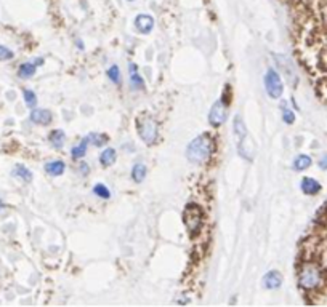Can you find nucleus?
<instances>
[{
	"label": "nucleus",
	"instance_id": "obj_31",
	"mask_svg": "<svg viewBox=\"0 0 327 307\" xmlns=\"http://www.w3.org/2000/svg\"><path fill=\"white\" fill-rule=\"evenodd\" d=\"M127 2H133V0H127Z\"/></svg>",
	"mask_w": 327,
	"mask_h": 307
},
{
	"label": "nucleus",
	"instance_id": "obj_18",
	"mask_svg": "<svg viewBox=\"0 0 327 307\" xmlns=\"http://www.w3.org/2000/svg\"><path fill=\"white\" fill-rule=\"evenodd\" d=\"M116 159H117L116 149L108 147V149L103 150L101 155H100V164H101L103 166H111V165L114 164V162H116Z\"/></svg>",
	"mask_w": 327,
	"mask_h": 307
},
{
	"label": "nucleus",
	"instance_id": "obj_30",
	"mask_svg": "<svg viewBox=\"0 0 327 307\" xmlns=\"http://www.w3.org/2000/svg\"><path fill=\"white\" fill-rule=\"evenodd\" d=\"M3 208H5V204L2 202V199H0V210H3Z\"/></svg>",
	"mask_w": 327,
	"mask_h": 307
},
{
	"label": "nucleus",
	"instance_id": "obj_22",
	"mask_svg": "<svg viewBox=\"0 0 327 307\" xmlns=\"http://www.w3.org/2000/svg\"><path fill=\"white\" fill-rule=\"evenodd\" d=\"M87 138H88V143H91L96 147L106 146L108 144V136L103 135V133H90Z\"/></svg>",
	"mask_w": 327,
	"mask_h": 307
},
{
	"label": "nucleus",
	"instance_id": "obj_28",
	"mask_svg": "<svg viewBox=\"0 0 327 307\" xmlns=\"http://www.w3.org/2000/svg\"><path fill=\"white\" fill-rule=\"evenodd\" d=\"M318 165H319V168H321V170H327V154H324L323 157L319 159Z\"/></svg>",
	"mask_w": 327,
	"mask_h": 307
},
{
	"label": "nucleus",
	"instance_id": "obj_7",
	"mask_svg": "<svg viewBox=\"0 0 327 307\" xmlns=\"http://www.w3.org/2000/svg\"><path fill=\"white\" fill-rule=\"evenodd\" d=\"M300 189L305 195H318L321 192V189H323V186H321L318 179H314L311 176H305L300 181Z\"/></svg>",
	"mask_w": 327,
	"mask_h": 307
},
{
	"label": "nucleus",
	"instance_id": "obj_1",
	"mask_svg": "<svg viewBox=\"0 0 327 307\" xmlns=\"http://www.w3.org/2000/svg\"><path fill=\"white\" fill-rule=\"evenodd\" d=\"M212 152H214V140H212L210 135H207V133L194 138L186 147L188 160L193 162V164H197V165L207 162Z\"/></svg>",
	"mask_w": 327,
	"mask_h": 307
},
{
	"label": "nucleus",
	"instance_id": "obj_16",
	"mask_svg": "<svg viewBox=\"0 0 327 307\" xmlns=\"http://www.w3.org/2000/svg\"><path fill=\"white\" fill-rule=\"evenodd\" d=\"M65 140H66V135H65V131H63V130H53V131H50L48 141H50V144L55 149H61L63 146H65Z\"/></svg>",
	"mask_w": 327,
	"mask_h": 307
},
{
	"label": "nucleus",
	"instance_id": "obj_14",
	"mask_svg": "<svg viewBox=\"0 0 327 307\" xmlns=\"http://www.w3.org/2000/svg\"><path fill=\"white\" fill-rule=\"evenodd\" d=\"M130 86L133 90H145V80L135 64H130Z\"/></svg>",
	"mask_w": 327,
	"mask_h": 307
},
{
	"label": "nucleus",
	"instance_id": "obj_15",
	"mask_svg": "<svg viewBox=\"0 0 327 307\" xmlns=\"http://www.w3.org/2000/svg\"><path fill=\"white\" fill-rule=\"evenodd\" d=\"M311 164H313V160H311L309 155L300 154V155H297V157H295L294 164H292V168H294L295 171H305V170H308L309 166H311Z\"/></svg>",
	"mask_w": 327,
	"mask_h": 307
},
{
	"label": "nucleus",
	"instance_id": "obj_10",
	"mask_svg": "<svg viewBox=\"0 0 327 307\" xmlns=\"http://www.w3.org/2000/svg\"><path fill=\"white\" fill-rule=\"evenodd\" d=\"M135 27L140 34H149L154 29V18L149 15H138L135 18Z\"/></svg>",
	"mask_w": 327,
	"mask_h": 307
},
{
	"label": "nucleus",
	"instance_id": "obj_8",
	"mask_svg": "<svg viewBox=\"0 0 327 307\" xmlns=\"http://www.w3.org/2000/svg\"><path fill=\"white\" fill-rule=\"evenodd\" d=\"M283 285V274L279 270H269L263 277V287L268 289H278Z\"/></svg>",
	"mask_w": 327,
	"mask_h": 307
},
{
	"label": "nucleus",
	"instance_id": "obj_12",
	"mask_svg": "<svg viewBox=\"0 0 327 307\" xmlns=\"http://www.w3.org/2000/svg\"><path fill=\"white\" fill-rule=\"evenodd\" d=\"M238 150L245 160H252L255 157V149H254V146H252V141H250L249 136H245V140L238 143Z\"/></svg>",
	"mask_w": 327,
	"mask_h": 307
},
{
	"label": "nucleus",
	"instance_id": "obj_24",
	"mask_svg": "<svg viewBox=\"0 0 327 307\" xmlns=\"http://www.w3.org/2000/svg\"><path fill=\"white\" fill-rule=\"evenodd\" d=\"M108 77L111 80L112 83H120V71H119V66L112 64L111 67L108 69Z\"/></svg>",
	"mask_w": 327,
	"mask_h": 307
},
{
	"label": "nucleus",
	"instance_id": "obj_11",
	"mask_svg": "<svg viewBox=\"0 0 327 307\" xmlns=\"http://www.w3.org/2000/svg\"><path fill=\"white\" fill-rule=\"evenodd\" d=\"M233 133H234V138H236V143H240L242 140H245V136H247V126H245L244 119L240 117V115H234Z\"/></svg>",
	"mask_w": 327,
	"mask_h": 307
},
{
	"label": "nucleus",
	"instance_id": "obj_29",
	"mask_svg": "<svg viewBox=\"0 0 327 307\" xmlns=\"http://www.w3.org/2000/svg\"><path fill=\"white\" fill-rule=\"evenodd\" d=\"M80 171H82V175H88V165L87 164H80Z\"/></svg>",
	"mask_w": 327,
	"mask_h": 307
},
{
	"label": "nucleus",
	"instance_id": "obj_17",
	"mask_svg": "<svg viewBox=\"0 0 327 307\" xmlns=\"http://www.w3.org/2000/svg\"><path fill=\"white\" fill-rule=\"evenodd\" d=\"M11 175L16 176L18 179H22L24 183H31L32 181V171L29 168H26L24 165H16L11 171Z\"/></svg>",
	"mask_w": 327,
	"mask_h": 307
},
{
	"label": "nucleus",
	"instance_id": "obj_21",
	"mask_svg": "<svg viewBox=\"0 0 327 307\" xmlns=\"http://www.w3.org/2000/svg\"><path fill=\"white\" fill-rule=\"evenodd\" d=\"M146 173H148V168L145 164H136L131 168V179H133L135 183H141L143 179L146 178Z\"/></svg>",
	"mask_w": 327,
	"mask_h": 307
},
{
	"label": "nucleus",
	"instance_id": "obj_5",
	"mask_svg": "<svg viewBox=\"0 0 327 307\" xmlns=\"http://www.w3.org/2000/svg\"><path fill=\"white\" fill-rule=\"evenodd\" d=\"M265 88L269 98L273 100H279L284 93V83L281 75L274 71V69H268L265 74Z\"/></svg>",
	"mask_w": 327,
	"mask_h": 307
},
{
	"label": "nucleus",
	"instance_id": "obj_4",
	"mask_svg": "<svg viewBox=\"0 0 327 307\" xmlns=\"http://www.w3.org/2000/svg\"><path fill=\"white\" fill-rule=\"evenodd\" d=\"M202 216H204L202 208H200L197 204H189L185 208V213H183V221H185V225L193 235H196L200 230V225H202Z\"/></svg>",
	"mask_w": 327,
	"mask_h": 307
},
{
	"label": "nucleus",
	"instance_id": "obj_9",
	"mask_svg": "<svg viewBox=\"0 0 327 307\" xmlns=\"http://www.w3.org/2000/svg\"><path fill=\"white\" fill-rule=\"evenodd\" d=\"M29 119H31L32 123L47 126V125L51 123V119L53 117H51V112L47 111V109H32Z\"/></svg>",
	"mask_w": 327,
	"mask_h": 307
},
{
	"label": "nucleus",
	"instance_id": "obj_25",
	"mask_svg": "<svg viewBox=\"0 0 327 307\" xmlns=\"http://www.w3.org/2000/svg\"><path fill=\"white\" fill-rule=\"evenodd\" d=\"M93 194L96 197H100V199H109V197H111V192H109V189L105 184H96L93 187Z\"/></svg>",
	"mask_w": 327,
	"mask_h": 307
},
{
	"label": "nucleus",
	"instance_id": "obj_13",
	"mask_svg": "<svg viewBox=\"0 0 327 307\" xmlns=\"http://www.w3.org/2000/svg\"><path fill=\"white\" fill-rule=\"evenodd\" d=\"M45 171L50 176H61L66 171V165L63 160H51L48 164H45Z\"/></svg>",
	"mask_w": 327,
	"mask_h": 307
},
{
	"label": "nucleus",
	"instance_id": "obj_6",
	"mask_svg": "<svg viewBox=\"0 0 327 307\" xmlns=\"http://www.w3.org/2000/svg\"><path fill=\"white\" fill-rule=\"evenodd\" d=\"M225 120H226V104L223 102V100H217L209 112V123L214 128H218V126L225 123Z\"/></svg>",
	"mask_w": 327,
	"mask_h": 307
},
{
	"label": "nucleus",
	"instance_id": "obj_27",
	"mask_svg": "<svg viewBox=\"0 0 327 307\" xmlns=\"http://www.w3.org/2000/svg\"><path fill=\"white\" fill-rule=\"evenodd\" d=\"M283 120L285 122L287 125H292L295 122V114L290 111V109H285L283 107Z\"/></svg>",
	"mask_w": 327,
	"mask_h": 307
},
{
	"label": "nucleus",
	"instance_id": "obj_26",
	"mask_svg": "<svg viewBox=\"0 0 327 307\" xmlns=\"http://www.w3.org/2000/svg\"><path fill=\"white\" fill-rule=\"evenodd\" d=\"M13 56H15V53L8 47L0 45V61H10V60H13Z\"/></svg>",
	"mask_w": 327,
	"mask_h": 307
},
{
	"label": "nucleus",
	"instance_id": "obj_2",
	"mask_svg": "<svg viewBox=\"0 0 327 307\" xmlns=\"http://www.w3.org/2000/svg\"><path fill=\"white\" fill-rule=\"evenodd\" d=\"M323 282V272H321L318 264L308 263L300 269L298 274V283L303 289H314Z\"/></svg>",
	"mask_w": 327,
	"mask_h": 307
},
{
	"label": "nucleus",
	"instance_id": "obj_23",
	"mask_svg": "<svg viewBox=\"0 0 327 307\" xmlns=\"http://www.w3.org/2000/svg\"><path fill=\"white\" fill-rule=\"evenodd\" d=\"M22 98H24V102H26L27 107H31V109L36 107L37 96H36V93H34L32 90H22Z\"/></svg>",
	"mask_w": 327,
	"mask_h": 307
},
{
	"label": "nucleus",
	"instance_id": "obj_19",
	"mask_svg": "<svg viewBox=\"0 0 327 307\" xmlns=\"http://www.w3.org/2000/svg\"><path fill=\"white\" fill-rule=\"evenodd\" d=\"M87 147H88V138H84L82 141H80L77 146H74L72 150H71V155L74 160H79L82 159L85 154H87Z\"/></svg>",
	"mask_w": 327,
	"mask_h": 307
},
{
	"label": "nucleus",
	"instance_id": "obj_20",
	"mask_svg": "<svg viewBox=\"0 0 327 307\" xmlns=\"http://www.w3.org/2000/svg\"><path fill=\"white\" fill-rule=\"evenodd\" d=\"M36 71H37L36 62H24V64H21L18 67V75L21 79H29L36 74Z\"/></svg>",
	"mask_w": 327,
	"mask_h": 307
},
{
	"label": "nucleus",
	"instance_id": "obj_3",
	"mask_svg": "<svg viewBox=\"0 0 327 307\" xmlns=\"http://www.w3.org/2000/svg\"><path fill=\"white\" fill-rule=\"evenodd\" d=\"M136 130H138V135L145 144H153L157 140V135H159L157 123L156 120L149 117V115H141V117L136 120Z\"/></svg>",
	"mask_w": 327,
	"mask_h": 307
}]
</instances>
